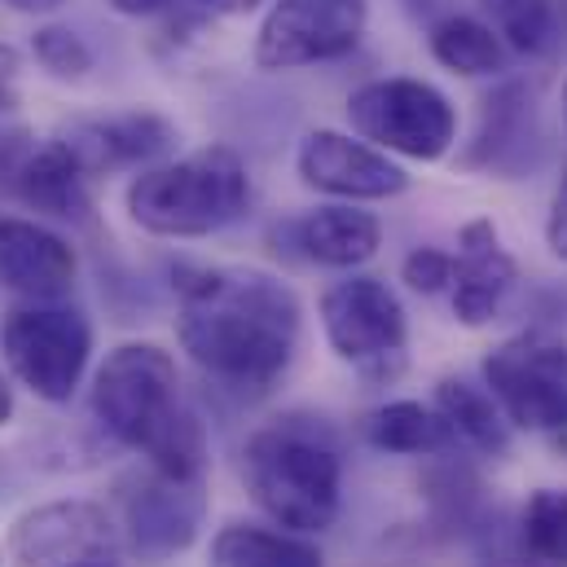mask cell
Instances as JSON below:
<instances>
[{
    "label": "cell",
    "mask_w": 567,
    "mask_h": 567,
    "mask_svg": "<svg viewBox=\"0 0 567 567\" xmlns=\"http://www.w3.org/2000/svg\"><path fill=\"white\" fill-rule=\"evenodd\" d=\"M176 334L189 361L234 392H269L299 343L295 290L260 269L181 274Z\"/></svg>",
    "instance_id": "6da1fadb"
},
{
    "label": "cell",
    "mask_w": 567,
    "mask_h": 567,
    "mask_svg": "<svg viewBox=\"0 0 567 567\" xmlns=\"http://www.w3.org/2000/svg\"><path fill=\"white\" fill-rule=\"evenodd\" d=\"M93 414L120 444L150 457L167 480H198L207 462V435L181 396L172 352L158 343H124L93 379Z\"/></svg>",
    "instance_id": "7a4b0ae2"
},
{
    "label": "cell",
    "mask_w": 567,
    "mask_h": 567,
    "mask_svg": "<svg viewBox=\"0 0 567 567\" xmlns=\"http://www.w3.org/2000/svg\"><path fill=\"white\" fill-rule=\"evenodd\" d=\"M243 480L256 506L286 533H326L343 502L339 449L299 423L265 426L243 449Z\"/></svg>",
    "instance_id": "3957f363"
},
{
    "label": "cell",
    "mask_w": 567,
    "mask_h": 567,
    "mask_svg": "<svg viewBox=\"0 0 567 567\" xmlns=\"http://www.w3.org/2000/svg\"><path fill=\"white\" fill-rule=\"evenodd\" d=\"M247 203L251 176L229 145H207L176 163L145 167L128 185V216L154 238L220 234L247 212Z\"/></svg>",
    "instance_id": "277c9868"
},
{
    "label": "cell",
    "mask_w": 567,
    "mask_h": 567,
    "mask_svg": "<svg viewBox=\"0 0 567 567\" xmlns=\"http://www.w3.org/2000/svg\"><path fill=\"white\" fill-rule=\"evenodd\" d=\"M348 120L361 142L379 145L383 154L419 158V163L444 158L457 137V115L449 97L435 84L410 80V75L361 84L348 97Z\"/></svg>",
    "instance_id": "5b68a950"
},
{
    "label": "cell",
    "mask_w": 567,
    "mask_h": 567,
    "mask_svg": "<svg viewBox=\"0 0 567 567\" xmlns=\"http://www.w3.org/2000/svg\"><path fill=\"white\" fill-rule=\"evenodd\" d=\"M0 352L22 388H31L40 401L62 405L84 379L89 352H93V330L75 308L58 303H31L13 308L0 330Z\"/></svg>",
    "instance_id": "8992f818"
},
{
    "label": "cell",
    "mask_w": 567,
    "mask_h": 567,
    "mask_svg": "<svg viewBox=\"0 0 567 567\" xmlns=\"http://www.w3.org/2000/svg\"><path fill=\"white\" fill-rule=\"evenodd\" d=\"M484 388L506 423L533 435L567 431V343L550 334H515L484 357Z\"/></svg>",
    "instance_id": "52a82bcc"
},
{
    "label": "cell",
    "mask_w": 567,
    "mask_h": 567,
    "mask_svg": "<svg viewBox=\"0 0 567 567\" xmlns=\"http://www.w3.org/2000/svg\"><path fill=\"white\" fill-rule=\"evenodd\" d=\"M365 35V0H274L256 35L260 71H295L352 53Z\"/></svg>",
    "instance_id": "ba28073f"
},
{
    "label": "cell",
    "mask_w": 567,
    "mask_h": 567,
    "mask_svg": "<svg viewBox=\"0 0 567 567\" xmlns=\"http://www.w3.org/2000/svg\"><path fill=\"white\" fill-rule=\"evenodd\" d=\"M321 330L339 361L383 370L405 357V308L379 278H343L321 295Z\"/></svg>",
    "instance_id": "9c48e42d"
},
{
    "label": "cell",
    "mask_w": 567,
    "mask_h": 567,
    "mask_svg": "<svg viewBox=\"0 0 567 567\" xmlns=\"http://www.w3.org/2000/svg\"><path fill=\"white\" fill-rule=\"evenodd\" d=\"M299 181L317 194L343 198V203H379V198H396L410 189V172L383 154L379 145L334 133V128H317L299 142L295 154Z\"/></svg>",
    "instance_id": "30bf717a"
},
{
    "label": "cell",
    "mask_w": 567,
    "mask_h": 567,
    "mask_svg": "<svg viewBox=\"0 0 567 567\" xmlns=\"http://www.w3.org/2000/svg\"><path fill=\"white\" fill-rule=\"evenodd\" d=\"M13 559L27 567H66L106 559L115 550V524L93 502H53L13 524Z\"/></svg>",
    "instance_id": "8fae6325"
},
{
    "label": "cell",
    "mask_w": 567,
    "mask_h": 567,
    "mask_svg": "<svg viewBox=\"0 0 567 567\" xmlns=\"http://www.w3.org/2000/svg\"><path fill=\"white\" fill-rule=\"evenodd\" d=\"M519 282L515 256L502 247V234L488 216L466 220L457 234V256H453V317L462 326H488L506 295Z\"/></svg>",
    "instance_id": "7c38bea8"
},
{
    "label": "cell",
    "mask_w": 567,
    "mask_h": 567,
    "mask_svg": "<svg viewBox=\"0 0 567 567\" xmlns=\"http://www.w3.org/2000/svg\"><path fill=\"white\" fill-rule=\"evenodd\" d=\"M176 142V128L163 115L128 111V115H106V120H80L62 133V150L80 163L84 176L111 172V167H137L158 158Z\"/></svg>",
    "instance_id": "4fadbf2b"
},
{
    "label": "cell",
    "mask_w": 567,
    "mask_h": 567,
    "mask_svg": "<svg viewBox=\"0 0 567 567\" xmlns=\"http://www.w3.org/2000/svg\"><path fill=\"white\" fill-rule=\"evenodd\" d=\"M75 282V251L35 220H0V286L27 299H58Z\"/></svg>",
    "instance_id": "5bb4252c"
},
{
    "label": "cell",
    "mask_w": 567,
    "mask_h": 567,
    "mask_svg": "<svg viewBox=\"0 0 567 567\" xmlns=\"http://www.w3.org/2000/svg\"><path fill=\"white\" fill-rule=\"evenodd\" d=\"M198 519H203L198 480H167V475L154 471V480H145L142 488L128 497L133 546L150 559L185 550L198 533Z\"/></svg>",
    "instance_id": "9a60e30c"
},
{
    "label": "cell",
    "mask_w": 567,
    "mask_h": 567,
    "mask_svg": "<svg viewBox=\"0 0 567 567\" xmlns=\"http://www.w3.org/2000/svg\"><path fill=\"white\" fill-rule=\"evenodd\" d=\"M295 243L321 269H357L379 251L383 225L352 203H330L295 225Z\"/></svg>",
    "instance_id": "2e32d148"
},
{
    "label": "cell",
    "mask_w": 567,
    "mask_h": 567,
    "mask_svg": "<svg viewBox=\"0 0 567 567\" xmlns=\"http://www.w3.org/2000/svg\"><path fill=\"white\" fill-rule=\"evenodd\" d=\"M212 567H326V559L303 533L229 524L212 542Z\"/></svg>",
    "instance_id": "e0dca14e"
},
{
    "label": "cell",
    "mask_w": 567,
    "mask_h": 567,
    "mask_svg": "<svg viewBox=\"0 0 567 567\" xmlns=\"http://www.w3.org/2000/svg\"><path fill=\"white\" fill-rule=\"evenodd\" d=\"M435 414L449 423L453 440L480 449V453H502L511 444V423L488 396V388H471L462 379H444L435 388Z\"/></svg>",
    "instance_id": "ac0fdd59"
},
{
    "label": "cell",
    "mask_w": 567,
    "mask_h": 567,
    "mask_svg": "<svg viewBox=\"0 0 567 567\" xmlns=\"http://www.w3.org/2000/svg\"><path fill=\"white\" fill-rule=\"evenodd\" d=\"M84 172L80 163L53 142L49 150L31 154L22 167H18V189L31 207L49 212V216H84L89 198H84Z\"/></svg>",
    "instance_id": "d6986e66"
},
{
    "label": "cell",
    "mask_w": 567,
    "mask_h": 567,
    "mask_svg": "<svg viewBox=\"0 0 567 567\" xmlns=\"http://www.w3.org/2000/svg\"><path fill=\"white\" fill-rule=\"evenodd\" d=\"M431 53L453 75H502L511 62V49L502 44V35L488 22H475L462 13L431 27Z\"/></svg>",
    "instance_id": "ffe728a7"
},
{
    "label": "cell",
    "mask_w": 567,
    "mask_h": 567,
    "mask_svg": "<svg viewBox=\"0 0 567 567\" xmlns=\"http://www.w3.org/2000/svg\"><path fill=\"white\" fill-rule=\"evenodd\" d=\"M365 440L383 453H410V457L457 444L449 423L419 401H392V405H379L374 414H365Z\"/></svg>",
    "instance_id": "44dd1931"
},
{
    "label": "cell",
    "mask_w": 567,
    "mask_h": 567,
    "mask_svg": "<svg viewBox=\"0 0 567 567\" xmlns=\"http://www.w3.org/2000/svg\"><path fill=\"white\" fill-rule=\"evenodd\" d=\"M515 542L533 567H567V488H537L524 502Z\"/></svg>",
    "instance_id": "7402d4cb"
},
{
    "label": "cell",
    "mask_w": 567,
    "mask_h": 567,
    "mask_svg": "<svg viewBox=\"0 0 567 567\" xmlns=\"http://www.w3.org/2000/svg\"><path fill=\"white\" fill-rule=\"evenodd\" d=\"M493 18V31L511 53H542L555 40V4L550 0H480Z\"/></svg>",
    "instance_id": "603a6c76"
},
{
    "label": "cell",
    "mask_w": 567,
    "mask_h": 567,
    "mask_svg": "<svg viewBox=\"0 0 567 567\" xmlns=\"http://www.w3.org/2000/svg\"><path fill=\"white\" fill-rule=\"evenodd\" d=\"M35 58H40L44 71H53V75H84V71L93 66L89 44H84L75 31H66V27H44V31H35Z\"/></svg>",
    "instance_id": "cb8c5ba5"
},
{
    "label": "cell",
    "mask_w": 567,
    "mask_h": 567,
    "mask_svg": "<svg viewBox=\"0 0 567 567\" xmlns=\"http://www.w3.org/2000/svg\"><path fill=\"white\" fill-rule=\"evenodd\" d=\"M401 278L414 286L419 295H440V290H449V282H453V256L440 251V247H419V251L405 256Z\"/></svg>",
    "instance_id": "d4e9b609"
},
{
    "label": "cell",
    "mask_w": 567,
    "mask_h": 567,
    "mask_svg": "<svg viewBox=\"0 0 567 567\" xmlns=\"http://www.w3.org/2000/svg\"><path fill=\"white\" fill-rule=\"evenodd\" d=\"M546 247H550V256H555V260H564L567 265V172H564V181H559V189H555V198H550V216H546Z\"/></svg>",
    "instance_id": "484cf974"
},
{
    "label": "cell",
    "mask_w": 567,
    "mask_h": 567,
    "mask_svg": "<svg viewBox=\"0 0 567 567\" xmlns=\"http://www.w3.org/2000/svg\"><path fill=\"white\" fill-rule=\"evenodd\" d=\"M13 97H18V53L0 44V111L13 106Z\"/></svg>",
    "instance_id": "4316f807"
},
{
    "label": "cell",
    "mask_w": 567,
    "mask_h": 567,
    "mask_svg": "<svg viewBox=\"0 0 567 567\" xmlns=\"http://www.w3.org/2000/svg\"><path fill=\"white\" fill-rule=\"evenodd\" d=\"M115 13H128V18H145V13H158L167 0H106Z\"/></svg>",
    "instance_id": "83f0119b"
},
{
    "label": "cell",
    "mask_w": 567,
    "mask_h": 567,
    "mask_svg": "<svg viewBox=\"0 0 567 567\" xmlns=\"http://www.w3.org/2000/svg\"><path fill=\"white\" fill-rule=\"evenodd\" d=\"M203 9H212V13H251L260 0H198Z\"/></svg>",
    "instance_id": "f1b7e54d"
},
{
    "label": "cell",
    "mask_w": 567,
    "mask_h": 567,
    "mask_svg": "<svg viewBox=\"0 0 567 567\" xmlns=\"http://www.w3.org/2000/svg\"><path fill=\"white\" fill-rule=\"evenodd\" d=\"M9 9H18V13H53V9H62L66 0H4Z\"/></svg>",
    "instance_id": "f546056e"
},
{
    "label": "cell",
    "mask_w": 567,
    "mask_h": 567,
    "mask_svg": "<svg viewBox=\"0 0 567 567\" xmlns=\"http://www.w3.org/2000/svg\"><path fill=\"white\" fill-rule=\"evenodd\" d=\"M9 419H13V388L0 379V426L9 423Z\"/></svg>",
    "instance_id": "4dcf8cb0"
},
{
    "label": "cell",
    "mask_w": 567,
    "mask_h": 567,
    "mask_svg": "<svg viewBox=\"0 0 567 567\" xmlns=\"http://www.w3.org/2000/svg\"><path fill=\"white\" fill-rule=\"evenodd\" d=\"M66 567H111L106 559H84V564H66Z\"/></svg>",
    "instance_id": "1f68e13d"
},
{
    "label": "cell",
    "mask_w": 567,
    "mask_h": 567,
    "mask_svg": "<svg viewBox=\"0 0 567 567\" xmlns=\"http://www.w3.org/2000/svg\"><path fill=\"white\" fill-rule=\"evenodd\" d=\"M564 124H567V84H564Z\"/></svg>",
    "instance_id": "d6a6232c"
}]
</instances>
